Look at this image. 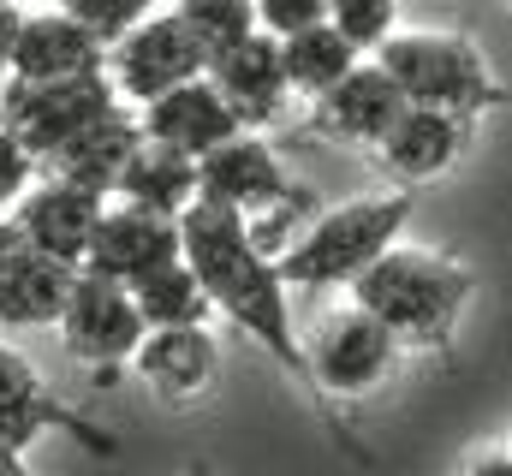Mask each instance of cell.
Wrapping results in <instances>:
<instances>
[{
	"instance_id": "24",
	"label": "cell",
	"mask_w": 512,
	"mask_h": 476,
	"mask_svg": "<svg viewBox=\"0 0 512 476\" xmlns=\"http://www.w3.org/2000/svg\"><path fill=\"white\" fill-rule=\"evenodd\" d=\"M173 12L185 18V30L209 48V60L215 54H227V48H239L256 24V0H173Z\"/></svg>"
},
{
	"instance_id": "29",
	"label": "cell",
	"mask_w": 512,
	"mask_h": 476,
	"mask_svg": "<svg viewBox=\"0 0 512 476\" xmlns=\"http://www.w3.org/2000/svg\"><path fill=\"white\" fill-rule=\"evenodd\" d=\"M18 24H24L18 0H0V78H6V66H12V42H18Z\"/></svg>"
},
{
	"instance_id": "1",
	"label": "cell",
	"mask_w": 512,
	"mask_h": 476,
	"mask_svg": "<svg viewBox=\"0 0 512 476\" xmlns=\"http://www.w3.org/2000/svg\"><path fill=\"white\" fill-rule=\"evenodd\" d=\"M179 238H185V262L197 268L209 304L274 357L286 375L310 381V357L304 340L292 334V304H286V274L274 262V250L251 233V221L227 203L197 197L179 215Z\"/></svg>"
},
{
	"instance_id": "14",
	"label": "cell",
	"mask_w": 512,
	"mask_h": 476,
	"mask_svg": "<svg viewBox=\"0 0 512 476\" xmlns=\"http://www.w3.org/2000/svg\"><path fill=\"white\" fill-rule=\"evenodd\" d=\"M185 256V238H179V215H155V209H137V203H108L102 209V227L90 238V256L84 268L90 274H108V280H143L149 268Z\"/></svg>"
},
{
	"instance_id": "32",
	"label": "cell",
	"mask_w": 512,
	"mask_h": 476,
	"mask_svg": "<svg viewBox=\"0 0 512 476\" xmlns=\"http://www.w3.org/2000/svg\"><path fill=\"white\" fill-rule=\"evenodd\" d=\"M507 12H512V0H507Z\"/></svg>"
},
{
	"instance_id": "11",
	"label": "cell",
	"mask_w": 512,
	"mask_h": 476,
	"mask_svg": "<svg viewBox=\"0 0 512 476\" xmlns=\"http://www.w3.org/2000/svg\"><path fill=\"white\" fill-rule=\"evenodd\" d=\"M405 108V90L387 78V66L370 54V60H358L334 90H322L316 102H310V131L322 137V143H346V149H376L387 137V125L399 119Z\"/></svg>"
},
{
	"instance_id": "15",
	"label": "cell",
	"mask_w": 512,
	"mask_h": 476,
	"mask_svg": "<svg viewBox=\"0 0 512 476\" xmlns=\"http://www.w3.org/2000/svg\"><path fill=\"white\" fill-rule=\"evenodd\" d=\"M48 429H72L84 447L114 453L108 435H96L78 411L60 405V393L42 381V369H36L30 357L0 340V441H6V447H30V441H42Z\"/></svg>"
},
{
	"instance_id": "8",
	"label": "cell",
	"mask_w": 512,
	"mask_h": 476,
	"mask_svg": "<svg viewBox=\"0 0 512 476\" xmlns=\"http://www.w3.org/2000/svg\"><path fill=\"white\" fill-rule=\"evenodd\" d=\"M54 328H60V346L78 357V363H90V369H120V363H131L137 346H143V334H149V322H143V310H137L126 280L90 274V268H78L72 298H66V310H60Z\"/></svg>"
},
{
	"instance_id": "17",
	"label": "cell",
	"mask_w": 512,
	"mask_h": 476,
	"mask_svg": "<svg viewBox=\"0 0 512 476\" xmlns=\"http://www.w3.org/2000/svg\"><path fill=\"white\" fill-rule=\"evenodd\" d=\"M78 72H108V42L90 24H78L72 12H60V6L24 12L6 78L48 84V78H78Z\"/></svg>"
},
{
	"instance_id": "28",
	"label": "cell",
	"mask_w": 512,
	"mask_h": 476,
	"mask_svg": "<svg viewBox=\"0 0 512 476\" xmlns=\"http://www.w3.org/2000/svg\"><path fill=\"white\" fill-rule=\"evenodd\" d=\"M36 173H42V161H36V155H30V149L0 125V209H12V203L30 191V179H36Z\"/></svg>"
},
{
	"instance_id": "7",
	"label": "cell",
	"mask_w": 512,
	"mask_h": 476,
	"mask_svg": "<svg viewBox=\"0 0 512 476\" xmlns=\"http://www.w3.org/2000/svg\"><path fill=\"white\" fill-rule=\"evenodd\" d=\"M203 72H209V48L185 30V18L173 6L149 12L143 24H131L126 36L108 48V78H114V90L131 108H143V102H155V96L203 78Z\"/></svg>"
},
{
	"instance_id": "4",
	"label": "cell",
	"mask_w": 512,
	"mask_h": 476,
	"mask_svg": "<svg viewBox=\"0 0 512 476\" xmlns=\"http://www.w3.org/2000/svg\"><path fill=\"white\" fill-rule=\"evenodd\" d=\"M376 60L405 90V102L447 108V114H465V119L512 108V90L489 72L483 48L471 36H459V30H393L376 48Z\"/></svg>"
},
{
	"instance_id": "27",
	"label": "cell",
	"mask_w": 512,
	"mask_h": 476,
	"mask_svg": "<svg viewBox=\"0 0 512 476\" xmlns=\"http://www.w3.org/2000/svg\"><path fill=\"white\" fill-rule=\"evenodd\" d=\"M256 24L286 42L310 24H328V0H256Z\"/></svg>"
},
{
	"instance_id": "19",
	"label": "cell",
	"mask_w": 512,
	"mask_h": 476,
	"mask_svg": "<svg viewBox=\"0 0 512 476\" xmlns=\"http://www.w3.org/2000/svg\"><path fill=\"white\" fill-rule=\"evenodd\" d=\"M209 78H215V84H221V96L239 108L245 131L274 125V119L286 114V102H292L286 60H280V36H268V30H251L239 48L215 54V60H209Z\"/></svg>"
},
{
	"instance_id": "12",
	"label": "cell",
	"mask_w": 512,
	"mask_h": 476,
	"mask_svg": "<svg viewBox=\"0 0 512 476\" xmlns=\"http://www.w3.org/2000/svg\"><path fill=\"white\" fill-rule=\"evenodd\" d=\"M108 203H114V197H102V191H84V185H72V179L36 173L30 191H24L6 215L18 221L24 238H36V244L54 250L60 262H78V268H84L90 238H96V227H102V209H108Z\"/></svg>"
},
{
	"instance_id": "23",
	"label": "cell",
	"mask_w": 512,
	"mask_h": 476,
	"mask_svg": "<svg viewBox=\"0 0 512 476\" xmlns=\"http://www.w3.org/2000/svg\"><path fill=\"white\" fill-rule=\"evenodd\" d=\"M280 60H286V84H292V96H322V90H334L364 54L334 30V24H310V30H298V36H286L280 42Z\"/></svg>"
},
{
	"instance_id": "26",
	"label": "cell",
	"mask_w": 512,
	"mask_h": 476,
	"mask_svg": "<svg viewBox=\"0 0 512 476\" xmlns=\"http://www.w3.org/2000/svg\"><path fill=\"white\" fill-rule=\"evenodd\" d=\"M54 6H60V12H72L78 24H90L108 48L126 36L131 24H143V18L155 12V0H54Z\"/></svg>"
},
{
	"instance_id": "6",
	"label": "cell",
	"mask_w": 512,
	"mask_h": 476,
	"mask_svg": "<svg viewBox=\"0 0 512 476\" xmlns=\"http://www.w3.org/2000/svg\"><path fill=\"white\" fill-rule=\"evenodd\" d=\"M399 334L376 322L364 304H340L334 316H322V328L310 334V381L322 387V393H334V399H364V393H376L387 375L399 369Z\"/></svg>"
},
{
	"instance_id": "30",
	"label": "cell",
	"mask_w": 512,
	"mask_h": 476,
	"mask_svg": "<svg viewBox=\"0 0 512 476\" xmlns=\"http://www.w3.org/2000/svg\"><path fill=\"white\" fill-rule=\"evenodd\" d=\"M465 476H512V447L507 453H477V459L465 465Z\"/></svg>"
},
{
	"instance_id": "25",
	"label": "cell",
	"mask_w": 512,
	"mask_h": 476,
	"mask_svg": "<svg viewBox=\"0 0 512 476\" xmlns=\"http://www.w3.org/2000/svg\"><path fill=\"white\" fill-rule=\"evenodd\" d=\"M328 24L358 54H376L387 36L399 30V0H328Z\"/></svg>"
},
{
	"instance_id": "16",
	"label": "cell",
	"mask_w": 512,
	"mask_h": 476,
	"mask_svg": "<svg viewBox=\"0 0 512 476\" xmlns=\"http://www.w3.org/2000/svg\"><path fill=\"white\" fill-rule=\"evenodd\" d=\"M137 119H143V137H155V143H167V149H179L191 161H203L215 143H227L233 131H245L239 108L221 96V84L209 72L191 78V84H179V90H167V96H155V102H143Z\"/></svg>"
},
{
	"instance_id": "2",
	"label": "cell",
	"mask_w": 512,
	"mask_h": 476,
	"mask_svg": "<svg viewBox=\"0 0 512 476\" xmlns=\"http://www.w3.org/2000/svg\"><path fill=\"white\" fill-rule=\"evenodd\" d=\"M471 286L477 280L459 256L423 250V244H393L352 280V304H364L376 322H387L399 334V346L447 352L459 334V316L471 304Z\"/></svg>"
},
{
	"instance_id": "22",
	"label": "cell",
	"mask_w": 512,
	"mask_h": 476,
	"mask_svg": "<svg viewBox=\"0 0 512 476\" xmlns=\"http://www.w3.org/2000/svg\"><path fill=\"white\" fill-rule=\"evenodd\" d=\"M131 298H137L149 328H191V322L215 316V304H209V292H203V280H197V268L185 256H173V262L149 268L143 280H131Z\"/></svg>"
},
{
	"instance_id": "10",
	"label": "cell",
	"mask_w": 512,
	"mask_h": 476,
	"mask_svg": "<svg viewBox=\"0 0 512 476\" xmlns=\"http://www.w3.org/2000/svg\"><path fill=\"white\" fill-rule=\"evenodd\" d=\"M78 262H60L36 238L18 233V221H0V322L6 328H54L72 298Z\"/></svg>"
},
{
	"instance_id": "13",
	"label": "cell",
	"mask_w": 512,
	"mask_h": 476,
	"mask_svg": "<svg viewBox=\"0 0 512 476\" xmlns=\"http://www.w3.org/2000/svg\"><path fill=\"white\" fill-rule=\"evenodd\" d=\"M465 143H471V119L465 114L405 102L399 119L387 125V137L376 143V161H382V173L393 185H429V179L459 167Z\"/></svg>"
},
{
	"instance_id": "20",
	"label": "cell",
	"mask_w": 512,
	"mask_h": 476,
	"mask_svg": "<svg viewBox=\"0 0 512 476\" xmlns=\"http://www.w3.org/2000/svg\"><path fill=\"white\" fill-rule=\"evenodd\" d=\"M143 143V119L137 108H114V114L90 119L84 131H72L60 149H48L42 155V173H54V179H72V185H84V191H102V197H114V185H120V173H126L131 149Z\"/></svg>"
},
{
	"instance_id": "9",
	"label": "cell",
	"mask_w": 512,
	"mask_h": 476,
	"mask_svg": "<svg viewBox=\"0 0 512 476\" xmlns=\"http://www.w3.org/2000/svg\"><path fill=\"white\" fill-rule=\"evenodd\" d=\"M304 185H292V173L280 167L274 143L262 131H233L227 143H215L203 161H197V197L209 203H227L239 209L245 221H262L268 209L292 203Z\"/></svg>"
},
{
	"instance_id": "18",
	"label": "cell",
	"mask_w": 512,
	"mask_h": 476,
	"mask_svg": "<svg viewBox=\"0 0 512 476\" xmlns=\"http://www.w3.org/2000/svg\"><path fill=\"white\" fill-rule=\"evenodd\" d=\"M137 381L173 405H191L203 399L215 381H221V346L209 334V322H191V328H149L143 346L131 357Z\"/></svg>"
},
{
	"instance_id": "21",
	"label": "cell",
	"mask_w": 512,
	"mask_h": 476,
	"mask_svg": "<svg viewBox=\"0 0 512 476\" xmlns=\"http://www.w3.org/2000/svg\"><path fill=\"white\" fill-rule=\"evenodd\" d=\"M114 197L137 203V209H155V215H185L197 203V161L179 155V149H167V143H155V137H143L131 149Z\"/></svg>"
},
{
	"instance_id": "3",
	"label": "cell",
	"mask_w": 512,
	"mask_h": 476,
	"mask_svg": "<svg viewBox=\"0 0 512 476\" xmlns=\"http://www.w3.org/2000/svg\"><path fill=\"white\" fill-rule=\"evenodd\" d=\"M411 215H417V185H393L382 197L340 203V209L316 215L274 262H280L286 286H352L382 250L405 238Z\"/></svg>"
},
{
	"instance_id": "5",
	"label": "cell",
	"mask_w": 512,
	"mask_h": 476,
	"mask_svg": "<svg viewBox=\"0 0 512 476\" xmlns=\"http://www.w3.org/2000/svg\"><path fill=\"white\" fill-rule=\"evenodd\" d=\"M126 96L114 90L108 72H78V78H48V84H30V78H0V119L6 131L42 161L48 149H60L72 131H84L90 119L114 114Z\"/></svg>"
},
{
	"instance_id": "31",
	"label": "cell",
	"mask_w": 512,
	"mask_h": 476,
	"mask_svg": "<svg viewBox=\"0 0 512 476\" xmlns=\"http://www.w3.org/2000/svg\"><path fill=\"white\" fill-rule=\"evenodd\" d=\"M0 476H30V465H24V447H6V441H0Z\"/></svg>"
},
{
	"instance_id": "33",
	"label": "cell",
	"mask_w": 512,
	"mask_h": 476,
	"mask_svg": "<svg viewBox=\"0 0 512 476\" xmlns=\"http://www.w3.org/2000/svg\"><path fill=\"white\" fill-rule=\"evenodd\" d=\"M0 125H6V119H0Z\"/></svg>"
}]
</instances>
